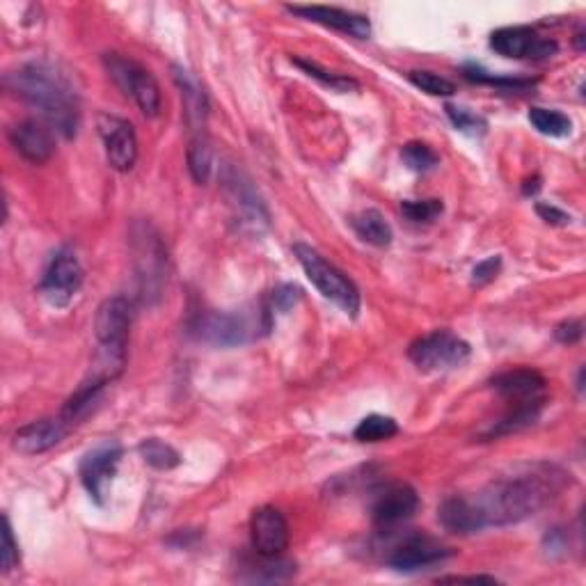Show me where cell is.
<instances>
[{"label":"cell","mask_w":586,"mask_h":586,"mask_svg":"<svg viewBox=\"0 0 586 586\" xmlns=\"http://www.w3.org/2000/svg\"><path fill=\"white\" fill-rule=\"evenodd\" d=\"M570 486V472L554 463H529L490 481L470 504L477 513L481 532L486 527L516 525L536 516Z\"/></svg>","instance_id":"cell-1"},{"label":"cell","mask_w":586,"mask_h":586,"mask_svg":"<svg viewBox=\"0 0 586 586\" xmlns=\"http://www.w3.org/2000/svg\"><path fill=\"white\" fill-rule=\"evenodd\" d=\"M5 90L37 108L46 124L62 138H74L81 126V99L71 78L44 60L26 62L7 71L3 78Z\"/></svg>","instance_id":"cell-2"},{"label":"cell","mask_w":586,"mask_h":586,"mask_svg":"<svg viewBox=\"0 0 586 586\" xmlns=\"http://www.w3.org/2000/svg\"><path fill=\"white\" fill-rule=\"evenodd\" d=\"M133 319V307L129 298L113 296L99 305L94 319V335H97V364L94 378L110 380L122 374L126 364V346H129V330Z\"/></svg>","instance_id":"cell-3"},{"label":"cell","mask_w":586,"mask_h":586,"mask_svg":"<svg viewBox=\"0 0 586 586\" xmlns=\"http://www.w3.org/2000/svg\"><path fill=\"white\" fill-rule=\"evenodd\" d=\"M271 330L273 316L264 305L257 316L245 312H200L190 321V332L193 337L204 344L232 348L243 346L257 337V330Z\"/></svg>","instance_id":"cell-4"},{"label":"cell","mask_w":586,"mask_h":586,"mask_svg":"<svg viewBox=\"0 0 586 586\" xmlns=\"http://www.w3.org/2000/svg\"><path fill=\"white\" fill-rule=\"evenodd\" d=\"M293 255H296L298 264L303 266V271L323 298H328L348 316H358L360 312V291L348 277L339 271L337 266H332L330 261L323 259L319 252L305 243L293 245Z\"/></svg>","instance_id":"cell-5"},{"label":"cell","mask_w":586,"mask_h":586,"mask_svg":"<svg viewBox=\"0 0 586 586\" xmlns=\"http://www.w3.org/2000/svg\"><path fill=\"white\" fill-rule=\"evenodd\" d=\"M104 67L108 76L113 78L115 85L136 101L140 113L145 117L161 115V87L149 69H145L140 62L126 58L122 53H106Z\"/></svg>","instance_id":"cell-6"},{"label":"cell","mask_w":586,"mask_h":586,"mask_svg":"<svg viewBox=\"0 0 586 586\" xmlns=\"http://www.w3.org/2000/svg\"><path fill=\"white\" fill-rule=\"evenodd\" d=\"M470 353V344L454 335L451 330H435L431 335L419 337L417 342H413L408 348L410 362H413L419 371H429V374L461 367V364L470 358Z\"/></svg>","instance_id":"cell-7"},{"label":"cell","mask_w":586,"mask_h":586,"mask_svg":"<svg viewBox=\"0 0 586 586\" xmlns=\"http://www.w3.org/2000/svg\"><path fill=\"white\" fill-rule=\"evenodd\" d=\"M83 280L85 271L76 252L71 248H60L53 252L49 264L44 268L39 293H42L49 305L67 307L81 291Z\"/></svg>","instance_id":"cell-8"},{"label":"cell","mask_w":586,"mask_h":586,"mask_svg":"<svg viewBox=\"0 0 586 586\" xmlns=\"http://www.w3.org/2000/svg\"><path fill=\"white\" fill-rule=\"evenodd\" d=\"M133 252H136V271L140 282L142 298L152 300L161 296L165 282V264H168V252H165L161 239L149 225H138L133 234Z\"/></svg>","instance_id":"cell-9"},{"label":"cell","mask_w":586,"mask_h":586,"mask_svg":"<svg viewBox=\"0 0 586 586\" xmlns=\"http://www.w3.org/2000/svg\"><path fill=\"white\" fill-rule=\"evenodd\" d=\"M449 557H454V550L440 543L438 538L429 534H410L403 538L397 548H392L390 557H387V566L397 570V573L410 575L445 564Z\"/></svg>","instance_id":"cell-10"},{"label":"cell","mask_w":586,"mask_h":586,"mask_svg":"<svg viewBox=\"0 0 586 586\" xmlns=\"http://www.w3.org/2000/svg\"><path fill=\"white\" fill-rule=\"evenodd\" d=\"M490 49L511 60H548L557 55L559 44L550 37H541L534 28L511 26L490 35Z\"/></svg>","instance_id":"cell-11"},{"label":"cell","mask_w":586,"mask_h":586,"mask_svg":"<svg viewBox=\"0 0 586 586\" xmlns=\"http://www.w3.org/2000/svg\"><path fill=\"white\" fill-rule=\"evenodd\" d=\"M97 126L110 168L117 172H131L138 161V136L133 124L124 117L101 113L97 117Z\"/></svg>","instance_id":"cell-12"},{"label":"cell","mask_w":586,"mask_h":586,"mask_svg":"<svg viewBox=\"0 0 586 586\" xmlns=\"http://www.w3.org/2000/svg\"><path fill=\"white\" fill-rule=\"evenodd\" d=\"M122 447L117 442H106V445H99L97 449L87 451L78 467V474H81V481L87 493L99 506H104L108 500L110 483H113L117 467L122 461Z\"/></svg>","instance_id":"cell-13"},{"label":"cell","mask_w":586,"mask_h":586,"mask_svg":"<svg viewBox=\"0 0 586 586\" xmlns=\"http://www.w3.org/2000/svg\"><path fill=\"white\" fill-rule=\"evenodd\" d=\"M289 522L275 506H259L250 518L252 550L261 557H280L289 548Z\"/></svg>","instance_id":"cell-14"},{"label":"cell","mask_w":586,"mask_h":586,"mask_svg":"<svg viewBox=\"0 0 586 586\" xmlns=\"http://www.w3.org/2000/svg\"><path fill=\"white\" fill-rule=\"evenodd\" d=\"M419 509V495L413 486L408 483H394L387 486L383 493L376 497L374 506H371V520L378 529H387L401 525V522L410 520Z\"/></svg>","instance_id":"cell-15"},{"label":"cell","mask_w":586,"mask_h":586,"mask_svg":"<svg viewBox=\"0 0 586 586\" xmlns=\"http://www.w3.org/2000/svg\"><path fill=\"white\" fill-rule=\"evenodd\" d=\"M7 138H10L14 152H17L23 161L33 165L49 163L55 154L53 129L49 124L39 120H23L12 124L10 131H7Z\"/></svg>","instance_id":"cell-16"},{"label":"cell","mask_w":586,"mask_h":586,"mask_svg":"<svg viewBox=\"0 0 586 586\" xmlns=\"http://www.w3.org/2000/svg\"><path fill=\"white\" fill-rule=\"evenodd\" d=\"M287 12L305 21H314L323 28L337 30V33L351 35L355 39L371 37V21L358 12H348L342 7H326V5H287Z\"/></svg>","instance_id":"cell-17"},{"label":"cell","mask_w":586,"mask_h":586,"mask_svg":"<svg viewBox=\"0 0 586 586\" xmlns=\"http://www.w3.org/2000/svg\"><path fill=\"white\" fill-rule=\"evenodd\" d=\"M229 202L236 209V216H239L245 225L255 227L257 232L261 227H268L271 223V216H268V209L264 200H261L255 186L250 184V179L241 174L239 170L229 168V172L223 177Z\"/></svg>","instance_id":"cell-18"},{"label":"cell","mask_w":586,"mask_h":586,"mask_svg":"<svg viewBox=\"0 0 586 586\" xmlns=\"http://www.w3.org/2000/svg\"><path fill=\"white\" fill-rule=\"evenodd\" d=\"M71 426L62 417H46L30 422L14 433L12 447L23 456H37L44 454L53 447H58L62 440L67 438Z\"/></svg>","instance_id":"cell-19"},{"label":"cell","mask_w":586,"mask_h":586,"mask_svg":"<svg viewBox=\"0 0 586 586\" xmlns=\"http://www.w3.org/2000/svg\"><path fill=\"white\" fill-rule=\"evenodd\" d=\"M174 81L181 90V101H184V120L193 136H204V126L209 120V97L204 87L197 83V78L188 69L174 65Z\"/></svg>","instance_id":"cell-20"},{"label":"cell","mask_w":586,"mask_h":586,"mask_svg":"<svg viewBox=\"0 0 586 586\" xmlns=\"http://www.w3.org/2000/svg\"><path fill=\"white\" fill-rule=\"evenodd\" d=\"M490 385L495 387L502 397H509L513 401H525V399H538L543 397L545 390V378L538 374L536 369H511L504 374H497Z\"/></svg>","instance_id":"cell-21"},{"label":"cell","mask_w":586,"mask_h":586,"mask_svg":"<svg viewBox=\"0 0 586 586\" xmlns=\"http://www.w3.org/2000/svg\"><path fill=\"white\" fill-rule=\"evenodd\" d=\"M438 518H440L442 527H445L447 532L463 534V536L481 532L477 513H474L472 504H470V497H467V495L447 497V500L440 504Z\"/></svg>","instance_id":"cell-22"},{"label":"cell","mask_w":586,"mask_h":586,"mask_svg":"<svg viewBox=\"0 0 586 586\" xmlns=\"http://www.w3.org/2000/svg\"><path fill=\"white\" fill-rule=\"evenodd\" d=\"M106 385H108L106 380L94 378V376L90 380H85V383L78 387V390L67 399L60 417L65 419L69 426L83 422V419L90 413H94V408L99 406L101 397H104Z\"/></svg>","instance_id":"cell-23"},{"label":"cell","mask_w":586,"mask_h":586,"mask_svg":"<svg viewBox=\"0 0 586 586\" xmlns=\"http://www.w3.org/2000/svg\"><path fill=\"white\" fill-rule=\"evenodd\" d=\"M545 408V397L538 399H525V401H516V410H511L509 415L500 419L493 429H488L483 433V438L493 440V438H502V435H511L518 433L527 426H532L538 417H541Z\"/></svg>","instance_id":"cell-24"},{"label":"cell","mask_w":586,"mask_h":586,"mask_svg":"<svg viewBox=\"0 0 586 586\" xmlns=\"http://www.w3.org/2000/svg\"><path fill=\"white\" fill-rule=\"evenodd\" d=\"M351 227L364 243L376 245V248H387V245H390L394 239L390 223H387L383 213L376 211V209H367V211L358 213V216H353Z\"/></svg>","instance_id":"cell-25"},{"label":"cell","mask_w":586,"mask_h":586,"mask_svg":"<svg viewBox=\"0 0 586 586\" xmlns=\"http://www.w3.org/2000/svg\"><path fill=\"white\" fill-rule=\"evenodd\" d=\"M259 564H250L248 570L250 575H245V582H287L296 575V564L289 559L280 557H261L259 554Z\"/></svg>","instance_id":"cell-26"},{"label":"cell","mask_w":586,"mask_h":586,"mask_svg":"<svg viewBox=\"0 0 586 586\" xmlns=\"http://www.w3.org/2000/svg\"><path fill=\"white\" fill-rule=\"evenodd\" d=\"M529 122H532L538 133H543V136L548 138H568L570 133H573V122H570V117L552 108L534 106L529 110Z\"/></svg>","instance_id":"cell-27"},{"label":"cell","mask_w":586,"mask_h":586,"mask_svg":"<svg viewBox=\"0 0 586 586\" xmlns=\"http://www.w3.org/2000/svg\"><path fill=\"white\" fill-rule=\"evenodd\" d=\"M463 76L467 78V81H472V83L493 85V87H500V90H506V92H525V90H529V87L536 85L534 78L500 76V74H493V71L483 69L481 65H465L463 67Z\"/></svg>","instance_id":"cell-28"},{"label":"cell","mask_w":586,"mask_h":586,"mask_svg":"<svg viewBox=\"0 0 586 586\" xmlns=\"http://www.w3.org/2000/svg\"><path fill=\"white\" fill-rule=\"evenodd\" d=\"M188 170L195 184H209L213 172V149L207 136H193L188 147Z\"/></svg>","instance_id":"cell-29"},{"label":"cell","mask_w":586,"mask_h":586,"mask_svg":"<svg viewBox=\"0 0 586 586\" xmlns=\"http://www.w3.org/2000/svg\"><path fill=\"white\" fill-rule=\"evenodd\" d=\"M138 451H140L142 461H145L149 467H154V470H174V467L181 463L179 451L170 447L168 442H163L158 438L142 440Z\"/></svg>","instance_id":"cell-30"},{"label":"cell","mask_w":586,"mask_h":586,"mask_svg":"<svg viewBox=\"0 0 586 586\" xmlns=\"http://www.w3.org/2000/svg\"><path fill=\"white\" fill-rule=\"evenodd\" d=\"M399 433V424L387 415H369L355 426V440L360 442H383L390 440Z\"/></svg>","instance_id":"cell-31"},{"label":"cell","mask_w":586,"mask_h":586,"mask_svg":"<svg viewBox=\"0 0 586 586\" xmlns=\"http://www.w3.org/2000/svg\"><path fill=\"white\" fill-rule=\"evenodd\" d=\"M291 62H293V65H296L300 71H305L307 76L314 78V81H319L321 85L330 87V90H335V92H355V90H360V83L355 81V78H351V76L332 74V71L321 69L319 65H314V62L303 60V58H293Z\"/></svg>","instance_id":"cell-32"},{"label":"cell","mask_w":586,"mask_h":586,"mask_svg":"<svg viewBox=\"0 0 586 586\" xmlns=\"http://www.w3.org/2000/svg\"><path fill=\"white\" fill-rule=\"evenodd\" d=\"M445 113L449 117V122L454 124V129L465 133V136L481 138L483 133H486V129H488V122L483 120V117L479 113H474V110L465 108V106L447 104L445 106Z\"/></svg>","instance_id":"cell-33"},{"label":"cell","mask_w":586,"mask_h":586,"mask_svg":"<svg viewBox=\"0 0 586 586\" xmlns=\"http://www.w3.org/2000/svg\"><path fill=\"white\" fill-rule=\"evenodd\" d=\"M401 158L406 163L408 170L413 172H429L440 163V156L435 154V149L426 145V142H408L401 149Z\"/></svg>","instance_id":"cell-34"},{"label":"cell","mask_w":586,"mask_h":586,"mask_svg":"<svg viewBox=\"0 0 586 586\" xmlns=\"http://www.w3.org/2000/svg\"><path fill=\"white\" fill-rule=\"evenodd\" d=\"M445 204L442 200H406L401 202V213L408 223L413 225H426L433 223L435 218L442 216Z\"/></svg>","instance_id":"cell-35"},{"label":"cell","mask_w":586,"mask_h":586,"mask_svg":"<svg viewBox=\"0 0 586 586\" xmlns=\"http://www.w3.org/2000/svg\"><path fill=\"white\" fill-rule=\"evenodd\" d=\"M408 81L413 83L419 90L431 94V97H451L456 94L454 81H449L445 76L433 74V71H410Z\"/></svg>","instance_id":"cell-36"},{"label":"cell","mask_w":586,"mask_h":586,"mask_svg":"<svg viewBox=\"0 0 586 586\" xmlns=\"http://www.w3.org/2000/svg\"><path fill=\"white\" fill-rule=\"evenodd\" d=\"M300 298H303V289L296 287V284H282V287H277L271 293V300H268L266 307L275 319V314H287Z\"/></svg>","instance_id":"cell-37"},{"label":"cell","mask_w":586,"mask_h":586,"mask_svg":"<svg viewBox=\"0 0 586 586\" xmlns=\"http://www.w3.org/2000/svg\"><path fill=\"white\" fill-rule=\"evenodd\" d=\"M0 561H3V573H12L14 568L19 566L21 554H19V543L14 538L10 518L3 516V552H0Z\"/></svg>","instance_id":"cell-38"},{"label":"cell","mask_w":586,"mask_h":586,"mask_svg":"<svg viewBox=\"0 0 586 586\" xmlns=\"http://www.w3.org/2000/svg\"><path fill=\"white\" fill-rule=\"evenodd\" d=\"M543 550H545V554H548L550 559L564 557V554L568 552L566 529H561V527L548 529V534H545V538H543Z\"/></svg>","instance_id":"cell-39"},{"label":"cell","mask_w":586,"mask_h":586,"mask_svg":"<svg viewBox=\"0 0 586 586\" xmlns=\"http://www.w3.org/2000/svg\"><path fill=\"white\" fill-rule=\"evenodd\" d=\"M500 268H502V257L500 255H493V257L479 261V264L474 266V271H472V284H477V287H481V284L493 282L497 277V273H500Z\"/></svg>","instance_id":"cell-40"},{"label":"cell","mask_w":586,"mask_h":586,"mask_svg":"<svg viewBox=\"0 0 586 586\" xmlns=\"http://www.w3.org/2000/svg\"><path fill=\"white\" fill-rule=\"evenodd\" d=\"M554 337H557L559 344H566V346L577 344L584 337V323L580 319H570V321L559 323L557 330H554Z\"/></svg>","instance_id":"cell-41"},{"label":"cell","mask_w":586,"mask_h":586,"mask_svg":"<svg viewBox=\"0 0 586 586\" xmlns=\"http://www.w3.org/2000/svg\"><path fill=\"white\" fill-rule=\"evenodd\" d=\"M536 213L541 216V220H545L548 225H557V227H564L570 223V216L566 211H561L559 207H554V204L548 202H538L536 204Z\"/></svg>","instance_id":"cell-42"},{"label":"cell","mask_w":586,"mask_h":586,"mask_svg":"<svg viewBox=\"0 0 586 586\" xmlns=\"http://www.w3.org/2000/svg\"><path fill=\"white\" fill-rule=\"evenodd\" d=\"M440 582H470V584H479V582H486V584H495L497 580L490 575H472V577H442Z\"/></svg>","instance_id":"cell-43"},{"label":"cell","mask_w":586,"mask_h":586,"mask_svg":"<svg viewBox=\"0 0 586 586\" xmlns=\"http://www.w3.org/2000/svg\"><path fill=\"white\" fill-rule=\"evenodd\" d=\"M538 190H541V179H538V177L527 179L525 186H522V193H525V195H536Z\"/></svg>","instance_id":"cell-44"}]
</instances>
